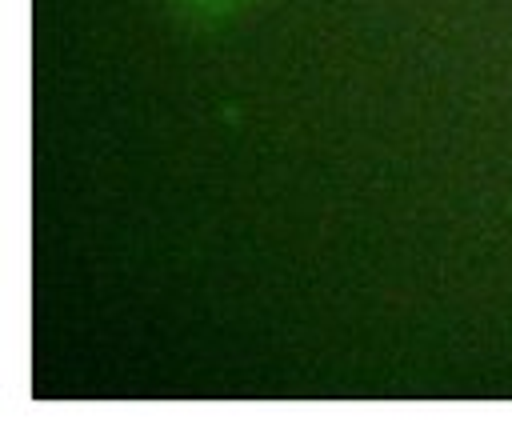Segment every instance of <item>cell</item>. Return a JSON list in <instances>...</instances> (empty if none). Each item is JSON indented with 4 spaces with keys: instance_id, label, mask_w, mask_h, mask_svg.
I'll use <instances>...</instances> for the list:
<instances>
[{
    "instance_id": "cell-1",
    "label": "cell",
    "mask_w": 512,
    "mask_h": 432,
    "mask_svg": "<svg viewBox=\"0 0 512 432\" xmlns=\"http://www.w3.org/2000/svg\"><path fill=\"white\" fill-rule=\"evenodd\" d=\"M192 16H228V12H236V8H244L248 0H180Z\"/></svg>"
}]
</instances>
